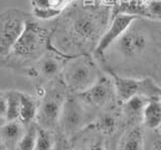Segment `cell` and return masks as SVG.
<instances>
[{
    "instance_id": "7",
    "label": "cell",
    "mask_w": 161,
    "mask_h": 150,
    "mask_svg": "<svg viewBox=\"0 0 161 150\" xmlns=\"http://www.w3.org/2000/svg\"><path fill=\"white\" fill-rule=\"evenodd\" d=\"M138 16L132 13H119L114 16L113 20L105 29L102 36L95 47L96 56H102L108 49L115 46L119 39L124 36V33L132 26V24L137 20Z\"/></svg>"
},
{
    "instance_id": "17",
    "label": "cell",
    "mask_w": 161,
    "mask_h": 150,
    "mask_svg": "<svg viewBox=\"0 0 161 150\" xmlns=\"http://www.w3.org/2000/svg\"><path fill=\"white\" fill-rule=\"evenodd\" d=\"M149 98L150 97L143 96V95H137V96L129 99L127 102L123 103L125 112L129 114L130 116L140 115V116L142 117L143 110L146 106V104L148 103Z\"/></svg>"
},
{
    "instance_id": "18",
    "label": "cell",
    "mask_w": 161,
    "mask_h": 150,
    "mask_svg": "<svg viewBox=\"0 0 161 150\" xmlns=\"http://www.w3.org/2000/svg\"><path fill=\"white\" fill-rule=\"evenodd\" d=\"M54 147L55 142L52 131L38 125L34 150H53Z\"/></svg>"
},
{
    "instance_id": "22",
    "label": "cell",
    "mask_w": 161,
    "mask_h": 150,
    "mask_svg": "<svg viewBox=\"0 0 161 150\" xmlns=\"http://www.w3.org/2000/svg\"><path fill=\"white\" fill-rule=\"evenodd\" d=\"M53 150H62V149H60L58 146H57V145H55V147H54V149Z\"/></svg>"
},
{
    "instance_id": "19",
    "label": "cell",
    "mask_w": 161,
    "mask_h": 150,
    "mask_svg": "<svg viewBox=\"0 0 161 150\" xmlns=\"http://www.w3.org/2000/svg\"><path fill=\"white\" fill-rule=\"evenodd\" d=\"M38 124L37 122H34L31 125L26 127V131L21 141L19 142L17 150H34L35 141H36V135H37Z\"/></svg>"
},
{
    "instance_id": "8",
    "label": "cell",
    "mask_w": 161,
    "mask_h": 150,
    "mask_svg": "<svg viewBox=\"0 0 161 150\" xmlns=\"http://www.w3.org/2000/svg\"><path fill=\"white\" fill-rule=\"evenodd\" d=\"M87 119V111L78 97H68L60 114L58 126L64 135L72 137L82 129Z\"/></svg>"
},
{
    "instance_id": "5",
    "label": "cell",
    "mask_w": 161,
    "mask_h": 150,
    "mask_svg": "<svg viewBox=\"0 0 161 150\" xmlns=\"http://www.w3.org/2000/svg\"><path fill=\"white\" fill-rule=\"evenodd\" d=\"M67 98L59 89H55V87L47 90L40 101L36 119L40 127L52 131L58 126Z\"/></svg>"
},
{
    "instance_id": "20",
    "label": "cell",
    "mask_w": 161,
    "mask_h": 150,
    "mask_svg": "<svg viewBox=\"0 0 161 150\" xmlns=\"http://www.w3.org/2000/svg\"><path fill=\"white\" fill-rule=\"evenodd\" d=\"M96 128L104 134H111L117 128V121L112 115H104L97 121Z\"/></svg>"
},
{
    "instance_id": "9",
    "label": "cell",
    "mask_w": 161,
    "mask_h": 150,
    "mask_svg": "<svg viewBox=\"0 0 161 150\" xmlns=\"http://www.w3.org/2000/svg\"><path fill=\"white\" fill-rule=\"evenodd\" d=\"M135 22L124 33V36L115 43L119 53L124 57H136L142 53L147 47V33L141 26H137Z\"/></svg>"
},
{
    "instance_id": "2",
    "label": "cell",
    "mask_w": 161,
    "mask_h": 150,
    "mask_svg": "<svg viewBox=\"0 0 161 150\" xmlns=\"http://www.w3.org/2000/svg\"><path fill=\"white\" fill-rule=\"evenodd\" d=\"M49 32L32 17L29 19L23 33L6 58H16L21 61H38L49 51Z\"/></svg>"
},
{
    "instance_id": "6",
    "label": "cell",
    "mask_w": 161,
    "mask_h": 150,
    "mask_svg": "<svg viewBox=\"0 0 161 150\" xmlns=\"http://www.w3.org/2000/svg\"><path fill=\"white\" fill-rule=\"evenodd\" d=\"M109 75L114 84L115 95L117 96L119 101L122 103L127 102L129 99L137 96V95L154 97L157 96V94L160 92V89L150 80H137L120 77L110 71Z\"/></svg>"
},
{
    "instance_id": "12",
    "label": "cell",
    "mask_w": 161,
    "mask_h": 150,
    "mask_svg": "<svg viewBox=\"0 0 161 150\" xmlns=\"http://www.w3.org/2000/svg\"><path fill=\"white\" fill-rule=\"evenodd\" d=\"M25 131L26 127L20 120L5 122L1 125V143L8 150H14L23 138Z\"/></svg>"
},
{
    "instance_id": "21",
    "label": "cell",
    "mask_w": 161,
    "mask_h": 150,
    "mask_svg": "<svg viewBox=\"0 0 161 150\" xmlns=\"http://www.w3.org/2000/svg\"><path fill=\"white\" fill-rule=\"evenodd\" d=\"M146 9L150 15L161 17V0H151Z\"/></svg>"
},
{
    "instance_id": "11",
    "label": "cell",
    "mask_w": 161,
    "mask_h": 150,
    "mask_svg": "<svg viewBox=\"0 0 161 150\" xmlns=\"http://www.w3.org/2000/svg\"><path fill=\"white\" fill-rule=\"evenodd\" d=\"M69 58V57L64 53L48 51L37 61V73L48 79L59 76L62 75Z\"/></svg>"
},
{
    "instance_id": "10",
    "label": "cell",
    "mask_w": 161,
    "mask_h": 150,
    "mask_svg": "<svg viewBox=\"0 0 161 150\" xmlns=\"http://www.w3.org/2000/svg\"><path fill=\"white\" fill-rule=\"evenodd\" d=\"M113 93H115V88L112 79L101 77L92 87L78 94L77 96L83 103L90 106L103 107L111 101Z\"/></svg>"
},
{
    "instance_id": "1",
    "label": "cell",
    "mask_w": 161,
    "mask_h": 150,
    "mask_svg": "<svg viewBox=\"0 0 161 150\" xmlns=\"http://www.w3.org/2000/svg\"><path fill=\"white\" fill-rule=\"evenodd\" d=\"M60 77L65 89L75 95L88 90L101 78L95 59L89 54L69 58Z\"/></svg>"
},
{
    "instance_id": "16",
    "label": "cell",
    "mask_w": 161,
    "mask_h": 150,
    "mask_svg": "<svg viewBox=\"0 0 161 150\" xmlns=\"http://www.w3.org/2000/svg\"><path fill=\"white\" fill-rule=\"evenodd\" d=\"M2 93L4 94L7 102L5 122L19 120L20 110H21V92L15 91V90H8V91H3Z\"/></svg>"
},
{
    "instance_id": "14",
    "label": "cell",
    "mask_w": 161,
    "mask_h": 150,
    "mask_svg": "<svg viewBox=\"0 0 161 150\" xmlns=\"http://www.w3.org/2000/svg\"><path fill=\"white\" fill-rule=\"evenodd\" d=\"M40 102H38L34 97L21 92V110H20L19 120L25 127L36 122Z\"/></svg>"
},
{
    "instance_id": "15",
    "label": "cell",
    "mask_w": 161,
    "mask_h": 150,
    "mask_svg": "<svg viewBox=\"0 0 161 150\" xmlns=\"http://www.w3.org/2000/svg\"><path fill=\"white\" fill-rule=\"evenodd\" d=\"M117 150H144L143 132L139 127L127 130L121 137Z\"/></svg>"
},
{
    "instance_id": "4",
    "label": "cell",
    "mask_w": 161,
    "mask_h": 150,
    "mask_svg": "<svg viewBox=\"0 0 161 150\" xmlns=\"http://www.w3.org/2000/svg\"><path fill=\"white\" fill-rule=\"evenodd\" d=\"M104 23V13H96L92 10H80L75 12V16L69 21V36L82 43L94 42L97 32L101 31Z\"/></svg>"
},
{
    "instance_id": "13",
    "label": "cell",
    "mask_w": 161,
    "mask_h": 150,
    "mask_svg": "<svg viewBox=\"0 0 161 150\" xmlns=\"http://www.w3.org/2000/svg\"><path fill=\"white\" fill-rule=\"evenodd\" d=\"M142 121L149 129H158L161 126V98L158 96L150 97L143 110Z\"/></svg>"
},
{
    "instance_id": "3",
    "label": "cell",
    "mask_w": 161,
    "mask_h": 150,
    "mask_svg": "<svg viewBox=\"0 0 161 150\" xmlns=\"http://www.w3.org/2000/svg\"><path fill=\"white\" fill-rule=\"evenodd\" d=\"M31 14L18 8H8L0 18V54L2 59L11 53L15 43L23 33Z\"/></svg>"
}]
</instances>
